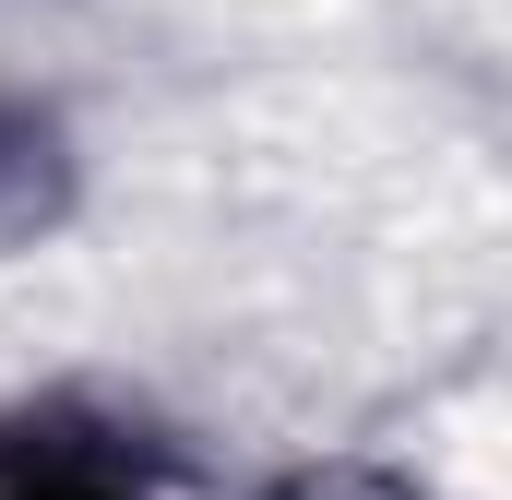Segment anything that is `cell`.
I'll list each match as a JSON object with an SVG mask.
<instances>
[{
	"instance_id": "6da1fadb",
	"label": "cell",
	"mask_w": 512,
	"mask_h": 500,
	"mask_svg": "<svg viewBox=\"0 0 512 500\" xmlns=\"http://www.w3.org/2000/svg\"><path fill=\"white\" fill-rule=\"evenodd\" d=\"M72 215V155L36 108H0V250H36Z\"/></svg>"
},
{
	"instance_id": "7a4b0ae2",
	"label": "cell",
	"mask_w": 512,
	"mask_h": 500,
	"mask_svg": "<svg viewBox=\"0 0 512 500\" xmlns=\"http://www.w3.org/2000/svg\"><path fill=\"white\" fill-rule=\"evenodd\" d=\"M0 500H143L108 441H60V429H12L0 453Z\"/></svg>"
},
{
	"instance_id": "3957f363",
	"label": "cell",
	"mask_w": 512,
	"mask_h": 500,
	"mask_svg": "<svg viewBox=\"0 0 512 500\" xmlns=\"http://www.w3.org/2000/svg\"><path fill=\"white\" fill-rule=\"evenodd\" d=\"M298 500H393V489H382V477H310Z\"/></svg>"
}]
</instances>
